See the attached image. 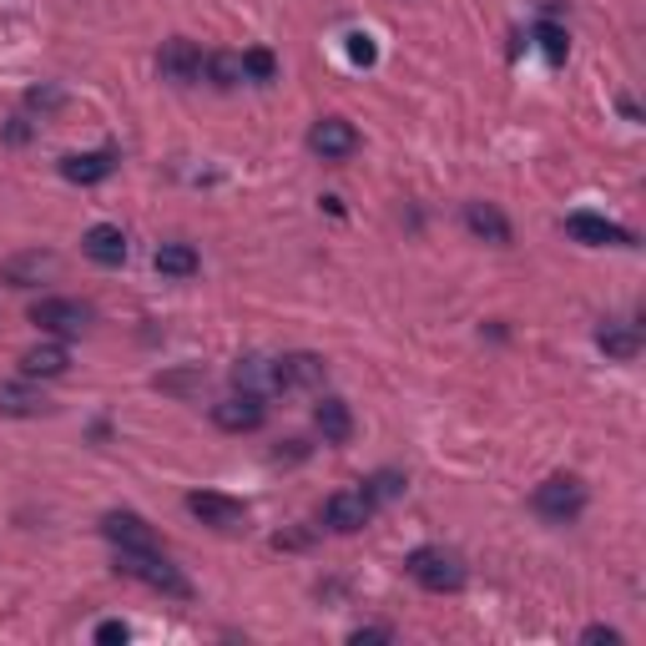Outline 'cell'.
<instances>
[{"instance_id": "obj_17", "label": "cell", "mask_w": 646, "mask_h": 646, "mask_svg": "<svg viewBox=\"0 0 646 646\" xmlns=\"http://www.w3.org/2000/svg\"><path fill=\"white\" fill-rule=\"evenodd\" d=\"M314 424H318V435H324V445H349V435H354V414H349V404L333 399V395L318 399Z\"/></svg>"}, {"instance_id": "obj_28", "label": "cell", "mask_w": 646, "mask_h": 646, "mask_svg": "<svg viewBox=\"0 0 646 646\" xmlns=\"http://www.w3.org/2000/svg\"><path fill=\"white\" fill-rule=\"evenodd\" d=\"M233 379L243 384V389H252V395H258V384H273V374H263V364H258V359H238V369H233Z\"/></svg>"}, {"instance_id": "obj_30", "label": "cell", "mask_w": 646, "mask_h": 646, "mask_svg": "<svg viewBox=\"0 0 646 646\" xmlns=\"http://www.w3.org/2000/svg\"><path fill=\"white\" fill-rule=\"evenodd\" d=\"M349 642H354V646H364V642H395V632H389V626H359Z\"/></svg>"}, {"instance_id": "obj_16", "label": "cell", "mask_w": 646, "mask_h": 646, "mask_svg": "<svg viewBox=\"0 0 646 646\" xmlns=\"http://www.w3.org/2000/svg\"><path fill=\"white\" fill-rule=\"evenodd\" d=\"M465 227H470L480 243H495V248L510 243V218H505L495 202H465Z\"/></svg>"}, {"instance_id": "obj_26", "label": "cell", "mask_w": 646, "mask_h": 646, "mask_svg": "<svg viewBox=\"0 0 646 646\" xmlns=\"http://www.w3.org/2000/svg\"><path fill=\"white\" fill-rule=\"evenodd\" d=\"M536 40H541V51L551 56V61H566L571 40H566V31H561V26H536Z\"/></svg>"}, {"instance_id": "obj_11", "label": "cell", "mask_w": 646, "mask_h": 646, "mask_svg": "<svg viewBox=\"0 0 646 646\" xmlns=\"http://www.w3.org/2000/svg\"><path fill=\"white\" fill-rule=\"evenodd\" d=\"M566 233L576 243H586V248H632V233L616 227V223H607V218H596V212H571Z\"/></svg>"}, {"instance_id": "obj_19", "label": "cell", "mask_w": 646, "mask_h": 646, "mask_svg": "<svg viewBox=\"0 0 646 646\" xmlns=\"http://www.w3.org/2000/svg\"><path fill=\"white\" fill-rule=\"evenodd\" d=\"M46 395H40V389H31V384H0V414H5V420H36V414H46Z\"/></svg>"}, {"instance_id": "obj_24", "label": "cell", "mask_w": 646, "mask_h": 646, "mask_svg": "<svg viewBox=\"0 0 646 646\" xmlns=\"http://www.w3.org/2000/svg\"><path fill=\"white\" fill-rule=\"evenodd\" d=\"M243 71H248V81H273L278 77V61H273V51H243Z\"/></svg>"}, {"instance_id": "obj_22", "label": "cell", "mask_w": 646, "mask_h": 646, "mask_svg": "<svg viewBox=\"0 0 646 646\" xmlns=\"http://www.w3.org/2000/svg\"><path fill=\"white\" fill-rule=\"evenodd\" d=\"M596 343H601L611 359H621V364L642 354V333H636V329H621V324H607V329L596 333Z\"/></svg>"}, {"instance_id": "obj_14", "label": "cell", "mask_w": 646, "mask_h": 646, "mask_svg": "<svg viewBox=\"0 0 646 646\" xmlns=\"http://www.w3.org/2000/svg\"><path fill=\"white\" fill-rule=\"evenodd\" d=\"M117 172V152H71V157H61V177L67 183H77V187H96V183H106Z\"/></svg>"}, {"instance_id": "obj_20", "label": "cell", "mask_w": 646, "mask_h": 646, "mask_svg": "<svg viewBox=\"0 0 646 646\" xmlns=\"http://www.w3.org/2000/svg\"><path fill=\"white\" fill-rule=\"evenodd\" d=\"M152 263H157L162 278H177V283H183V278H198L202 258H198V248H192V243H162Z\"/></svg>"}, {"instance_id": "obj_21", "label": "cell", "mask_w": 646, "mask_h": 646, "mask_svg": "<svg viewBox=\"0 0 646 646\" xmlns=\"http://www.w3.org/2000/svg\"><path fill=\"white\" fill-rule=\"evenodd\" d=\"M202 77L218 86V92H233V86H243L248 81V71H243V56L238 51H218L202 61Z\"/></svg>"}, {"instance_id": "obj_27", "label": "cell", "mask_w": 646, "mask_h": 646, "mask_svg": "<svg viewBox=\"0 0 646 646\" xmlns=\"http://www.w3.org/2000/svg\"><path fill=\"white\" fill-rule=\"evenodd\" d=\"M349 61H354V67H374V61H379V51H374V36L354 31V36H349Z\"/></svg>"}, {"instance_id": "obj_3", "label": "cell", "mask_w": 646, "mask_h": 646, "mask_svg": "<svg viewBox=\"0 0 646 646\" xmlns=\"http://www.w3.org/2000/svg\"><path fill=\"white\" fill-rule=\"evenodd\" d=\"M536 515L551 520V526H571L580 510H586V485L576 475H551L545 485H536Z\"/></svg>"}, {"instance_id": "obj_12", "label": "cell", "mask_w": 646, "mask_h": 646, "mask_svg": "<svg viewBox=\"0 0 646 646\" xmlns=\"http://www.w3.org/2000/svg\"><path fill=\"white\" fill-rule=\"evenodd\" d=\"M102 536L117 545V551H146V545H157L152 526H146L137 510H111V515H102Z\"/></svg>"}, {"instance_id": "obj_4", "label": "cell", "mask_w": 646, "mask_h": 646, "mask_svg": "<svg viewBox=\"0 0 646 646\" xmlns=\"http://www.w3.org/2000/svg\"><path fill=\"white\" fill-rule=\"evenodd\" d=\"M31 324L40 333H56V339H81L92 324V308L77 304V298H40V304H31Z\"/></svg>"}, {"instance_id": "obj_15", "label": "cell", "mask_w": 646, "mask_h": 646, "mask_svg": "<svg viewBox=\"0 0 646 646\" xmlns=\"http://www.w3.org/2000/svg\"><path fill=\"white\" fill-rule=\"evenodd\" d=\"M81 252H86L92 263H102V268H121L127 263V238H121V227L96 223V227L81 233Z\"/></svg>"}, {"instance_id": "obj_32", "label": "cell", "mask_w": 646, "mask_h": 646, "mask_svg": "<svg viewBox=\"0 0 646 646\" xmlns=\"http://www.w3.org/2000/svg\"><path fill=\"white\" fill-rule=\"evenodd\" d=\"M26 137H31L26 117H11V127H5V142H26Z\"/></svg>"}, {"instance_id": "obj_5", "label": "cell", "mask_w": 646, "mask_h": 646, "mask_svg": "<svg viewBox=\"0 0 646 646\" xmlns=\"http://www.w3.org/2000/svg\"><path fill=\"white\" fill-rule=\"evenodd\" d=\"M187 510L198 515L202 526L223 530V536H233V530L248 526V505L233 501V495H218V490H192V495H187Z\"/></svg>"}, {"instance_id": "obj_31", "label": "cell", "mask_w": 646, "mask_h": 646, "mask_svg": "<svg viewBox=\"0 0 646 646\" xmlns=\"http://www.w3.org/2000/svg\"><path fill=\"white\" fill-rule=\"evenodd\" d=\"M580 642H607V646H616L621 632H616V626H586V632H580Z\"/></svg>"}, {"instance_id": "obj_23", "label": "cell", "mask_w": 646, "mask_h": 646, "mask_svg": "<svg viewBox=\"0 0 646 646\" xmlns=\"http://www.w3.org/2000/svg\"><path fill=\"white\" fill-rule=\"evenodd\" d=\"M404 485L409 480L399 475V470H374V475L364 480V495H369V505H389V501L404 495Z\"/></svg>"}, {"instance_id": "obj_7", "label": "cell", "mask_w": 646, "mask_h": 646, "mask_svg": "<svg viewBox=\"0 0 646 646\" xmlns=\"http://www.w3.org/2000/svg\"><path fill=\"white\" fill-rule=\"evenodd\" d=\"M308 152L324 162H349L359 152V132H354V121H343V117H318L314 127H308Z\"/></svg>"}, {"instance_id": "obj_25", "label": "cell", "mask_w": 646, "mask_h": 646, "mask_svg": "<svg viewBox=\"0 0 646 646\" xmlns=\"http://www.w3.org/2000/svg\"><path fill=\"white\" fill-rule=\"evenodd\" d=\"M26 106L31 111H61V106H67V92H61V86H31Z\"/></svg>"}, {"instance_id": "obj_10", "label": "cell", "mask_w": 646, "mask_h": 646, "mask_svg": "<svg viewBox=\"0 0 646 646\" xmlns=\"http://www.w3.org/2000/svg\"><path fill=\"white\" fill-rule=\"evenodd\" d=\"M202 61H208V56L198 51V40H187V36L162 40V51H157L162 77L177 81V86H192V81H202Z\"/></svg>"}, {"instance_id": "obj_2", "label": "cell", "mask_w": 646, "mask_h": 646, "mask_svg": "<svg viewBox=\"0 0 646 646\" xmlns=\"http://www.w3.org/2000/svg\"><path fill=\"white\" fill-rule=\"evenodd\" d=\"M404 571L414 580H420L424 591H435V596H449V591H460L465 586V561L455 551H445V545H420V551H409Z\"/></svg>"}, {"instance_id": "obj_13", "label": "cell", "mask_w": 646, "mask_h": 646, "mask_svg": "<svg viewBox=\"0 0 646 646\" xmlns=\"http://www.w3.org/2000/svg\"><path fill=\"white\" fill-rule=\"evenodd\" d=\"M56 268H61V258L56 252H15V258H5L0 263V283H11V289H36L40 278H51Z\"/></svg>"}, {"instance_id": "obj_6", "label": "cell", "mask_w": 646, "mask_h": 646, "mask_svg": "<svg viewBox=\"0 0 646 646\" xmlns=\"http://www.w3.org/2000/svg\"><path fill=\"white\" fill-rule=\"evenodd\" d=\"M273 389H283V395H308V389H318L324 384V374H329V364L318 354H308V349H298V354H283L273 364Z\"/></svg>"}, {"instance_id": "obj_1", "label": "cell", "mask_w": 646, "mask_h": 646, "mask_svg": "<svg viewBox=\"0 0 646 646\" xmlns=\"http://www.w3.org/2000/svg\"><path fill=\"white\" fill-rule=\"evenodd\" d=\"M117 571L142 580V586H152V591L172 596V601H187V596H192V580L172 566L167 555H157V545H146V551H117Z\"/></svg>"}, {"instance_id": "obj_9", "label": "cell", "mask_w": 646, "mask_h": 646, "mask_svg": "<svg viewBox=\"0 0 646 646\" xmlns=\"http://www.w3.org/2000/svg\"><path fill=\"white\" fill-rule=\"evenodd\" d=\"M369 515H374V505H369L364 490H339V495L324 501V526H329L333 536H354V530H364L369 526Z\"/></svg>"}, {"instance_id": "obj_18", "label": "cell", "mask_w": 646, "mask_h": 646, "mask_svg": "<svg viewBox=\"0 0 646 646\" xmlns=\"http://www.w3.org/2000/svg\"><path fill=\"white\" fill-rule=\"evenodd\" d=\"M67 369H71L67 343H36V349L21 354V374L26 379H56V374H67Z\"/></svg>"}, {"instance_id": "obj_8", "label": "cell", "mask_w": 646, "mask_h": 646, "mask_svg": "<svg viewBox=\"0 0 646 646\" xmlns=\"http://www.w3.org/2000/svg\"><path fill=\"white\" fill-rule=\"evenodd\" d=\"M263 414H268L263 395H252V389L223 399V404H212V424L227 430V435H252V430H263Z\"/></svg>"}, {"instance_id": "obj_29", "label": "cell", "mask_w": 646, "mask_h": 646, "mask_svg": "<svg viewBox=\"0 0 646 646\" xmlns=\"http://www.w3.org/2000/svg\"><path fill=\"white\" fill-rule=\"evenodd\" d=\"M127 636H132L127 632V621H102V626H96V642L102 646H117V642H127Z\"/></svg>"}]
</instances>
